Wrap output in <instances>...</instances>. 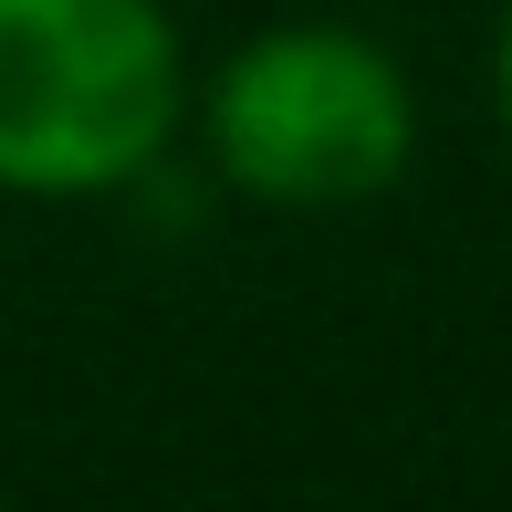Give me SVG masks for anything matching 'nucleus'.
Masks as SVG:
<instances>
[{
  "label": "nucleus",
  "mask_w": 512,
  "mask_h": 512,
  "mask_svg": "<svg viewBox=\"0 0 512 512\" xmlns=\"http://www.w3.org/2000/svg\"><path fill=\"white\" fill-rule=\"evenodd\" d=\"M209 178L251 209H366L418 168V84L356 21H272L189 84Z\"/></svg>",
  "instance_id": "nucleus-1"
},
{
  "label": "nucleus",
  "mask_w": 512,
  "mask_h": 512,
  "mask_svg": "<svg viewBox=\"0 0 512 512\" xmlns=\"http://www.w3.org/2000/svg\"><path fill=\"white\" fill-rule=\"evenodd\" d=\"M189 84L168 0H0V199L84 209L157 178Z\"/></svg>",
  "instance_id": "nucleus-2"
},
{
  "label": "nucleus",
  "mask_w": 512,
  "mask_h": 512,
  "mask_svg": "<svg viewBox=\"0 0 512 512\" xmlns=\"http://www.w3.org/2000/svg\"><path fill=\"white\" fill-rule=\"evenodd\" d=\"M492 115L512 136V0H502V32H492Z\"/></svg>",
  "instance_id": "nucleus-3"
}]
</instances>
